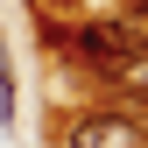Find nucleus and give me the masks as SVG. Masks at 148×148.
<instances>
[{
  "label": "nucleus",
  "mask_w": 148,
  "mask_h": 148,
  "mask_svg": "<svg viewBox=\"0 0 148 148\" xmlns=\"http://www.w3.org/2000/svg\"><path fill=\"white\" fill-rule=\"evenodd\" d=\"M134 14H148V0H134Z\"/></svg>",
  "instance_id": "obj_5"
},
{
  "label": "nucleus",
  "mask_w": 148,
  "mask_h": 148,
  "mask_svg": "<svg viewBox=\"0 0 148 148\" xmlns=\"http://www.w3.org/2000/svg\"><path fill=\"white\" fill-rule=\"evenodd\" d=\"M71 148H148V127L127 113H78L71 120Z\"/></svg>",
  "instance_id": "obj_2"
},
{
  "label": "nucleus",
  "mask_w": 148,
  "mask_h": 148,
  "mask_svg": "<svg viewBox=\"0 0 148 148\" xmlns=\"http://www.w3.org/2000/svg\"><path fill=\"white\" fill-rule=\"evenodd\" d=\"M0 127H14V71H7V49H0Z\"/></svg>",
  "instance_id": "obj_4"
},
{
  "label": "nucleus",
  "mask_w": 148,
  "mask_h": 148,
  "mask_svg": "<svg viewBox=\"0 0 148 148\" xmlns=\"http://www.w3.org/2000/svg\"><path fill=\"white\" fill-rule=\"evenodd\" d=\"M106 78H120L127 92H141V99H148V49H134V57H120L113 71H106Z\"/></svg>",
  "instance_id": "obj_3"
},
{
  "label": "nucleus",
  "mask_w": 148,
  "mask_h": 148,
  "mask_svg": "<svg viewBox=\"0 0 148 148\" xmlns=\"http://www.w3.org/2000/svg\"><path fill=\"white\" fill-rule=\"evenodd\" d=\"M64 42L78 49L85 64L113 71L120 57H134V49H148V14H141V21H92V28H78V35H64Z\"/></svg>",
  "instance_id": "obj_1"
}]
</instances>
